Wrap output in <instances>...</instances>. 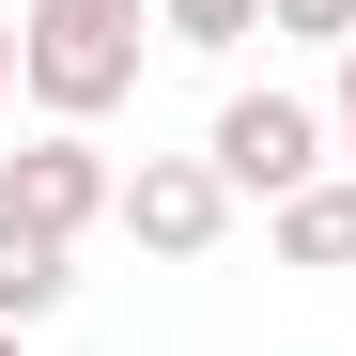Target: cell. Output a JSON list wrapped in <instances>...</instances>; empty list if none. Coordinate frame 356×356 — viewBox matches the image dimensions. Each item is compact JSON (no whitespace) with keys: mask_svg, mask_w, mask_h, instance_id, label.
I'll list each match as a JSON object with an SVG mask.
<instances>
[{"mask_svg":"<svg viewBox=\"0 0 356 356\" xmlns=\"http://www.w3.org/2000/svg\"><path fill=\"white\" fill-rule=\"evenodd\" d=\"M16 47H31V108L47 124H108L140 93L155 0H16Z\"/></svg>","mask_w":356,"mask_h":356,"instance_id":"cell-1","label":"cell"},{"mask_svg":"<svg viewBox=\"0 0 356 356\" xmlns=\"http://www.w3.org/2000/svg\"><path fill=\"white\" fill-rule=\"evenodd\" d=\"M202 155L232 170V202H294V186H325V170H341V124H325V93H217V124H202Z\"/></svg>","mask_w":356,"mask_h":356,"instance_id":"cell-2","label":"cell"},{"mask_svg":"<svg viewBox=\"0 0 356 356\" xmlns=\"http://www.w3.org/2000/svg\"><path fill=\"white\" fill-rule=\"evenodd\" d=\"M0 217H31V232H124V170L93 155V124H31L16 155H0Z\"/></svg>","mask_w":356,"mask_h":356,"instance_id":"cell-3","label":"cell"},{"mask_svg":"<svg viewBox=\"0 0 356 356\" xmlns=\"http://www.w3.org/2000/svg\"><path fill=\"white\" fill-rule=\"evenodd\" d=\"M124 232H140V264H217L232 248V170L217 155H140L124 170Z\"/></svg>","mask_w":356,"mask_h":356,"instance_id":"cell-4","label":"cell"},{"mask_svg":"<svg viewBox=\"0 0 356 356\" xmlns=\"http://www.w3.org/2000/svg\"><path fill=\"white\" fill-rule=\"evenodd\" d=\"M264 248H279L294 279H341V264H356V170H325V186H294V202L264 217Z\"/></svg>","mask_w":356,"mask_h":356,"instance_id":"cell-5","label":"cell"},{"mask_svg":"<svg viewBox=\"0 0 356 356\" xmlns=\"http://www.w3.org/2000/svg\"><path fill=\"white\" fill-rule=\"evenodd\" d=\"M63 294H78V248H63V232H31V217H0V325L31 341Z\"/></svg>","mask_w":356,"mask_h":356,"instance_id":"cell-6","label":"cell"},{"mask_svg":"<svg viewBox=\"0 0 356 356\" xmlns=\"http://www.w3.org/2000/svg\"><path fill=\"white\" fill-rule=\"evenodd\" d=\"M248 31H264V0H155V47H186V63H232Z\"/></svg>","mask_w":356,"mask_h":356,"instance_id":"cell-7","label":"cell"},{"mask_svg":"<svg viewBox=\"0 0 356 356\" xmlns=\"http://www.w3.org/2000/svg\"><path fill=\"white\" fill-rule=\"evenodd\" d=\"M264 31H294V47H356V0H264Z\"/></svg>","mask_w":356,"mask_h":356,"instance_id":"cell-8","label":"cell"},{"mask_svg":"<svg viewBox=\"0 0 356 356\" xmlns=\"http://www.w3.org/2000/svg\"><path fill=\"white\" fill-rule=\"evenodd\" d=\"M325 124H341V170H356V47H341V93H325Z\"/></svg>","mask_w":356,"mask_h":356,"instance_id":"cell-9","label":"cell"},{"mask_svg":"<svg viewBox=\"0 0 356 356\" xmlns=\"http://www.w3.org/2000/svg\"><path fill=\"white\" fill-rule=\"evenodd\" d=\"M0 93H31V47H16V0H0Z\"/></svg>","mask_w":356,"mask_h":356,"instance_id":"cell-10","label":"cell"},{"mask_svg":"<svg viewBox=\"0 0 356 356\" xmlns=\"http://www.w3.org/2000/svg\"><path fill=\"white\" fill-rule=\"evenodd\" d=\"M0 356H31V341H16V325H0Z\"/></svg>","mask_w":356,"mask_h":356,"instance_id":"cell-11","label":"cell"}]
</instances>
